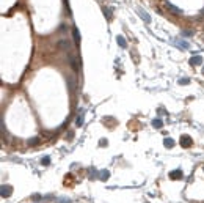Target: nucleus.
Wrapping results in <instances>:
<instances>
[{"instance_id": "1", "label": "nucleus", "mask_w": 204, "mask_h": 203, "mask_svg": "<svg viewBox=\"0 0 204 203\" xmlns=\"http://www.w3.org/2000/svg\"><path fill=\"white\" fill-rule=\"evenodd\" d=\"M68 63L71 65V68L77 72L79 69H80V58H79V55L77 54H72V52H69L68 54Z\"/></svg>"}, {"instance_id": "2", "label": "nucleus", "mask_w": 204, "mask_h": 203, "mask_svg": "<svg viewBox=\"0 0 204 203\" xmlns=\"http://www.w3.org/2000/svg\"><path fill=\"white\" fill-rule=\"evenodd\" d=\"M0 192H2V197H3V198H7V197H10V195L13 194V187H11L10 184H2Z\"/></svg>"}, {"instance_id": "3", "label": "nucleus", "mask_w": 204, "mask_h": 203, "mask_svg": "<svg viewBox=\"0 0 204 203\" xmlns=\"http://www.w3.org/2000/svg\"><path fill=\"white\" fill-rule=\"evenodd\" d=\"M192 143H193V140H192L190 136H182V137H181V145H182L184 148H190Z\"/></svg>"}, {"instance_id": "4", "label": "nucleus", "mask_w": 204, "mask_h": 203, "mask_svg": "<svg viewBox=\"0 0 204 203\" xmlns=\"http://www.w3.org/2000/svg\"><path fill=\"white\" fill-rule=\"evenodd\" d=\"M173 44H174V46H177L179 49H184V50L190 47V44H188L187 41H184V39H174V41H173Z\"/></svg>"}, {"instance_id": "5", "label": "nucleus", "mask_w": 204, "mask_h": 203, "mask_svg": "<svg viewBox=\"0 0 204 203\" xmlns=\"http://www.w3.org/2000/svg\"><path fill=\"white\" fill-rule=\"evenodd\" d=\"M166 8L171 11V13H174V14H184V11L181 10V8H177L176 5H173L171 2H166Z\"/></svg>"}, {"instance_id": "6", "label": "nucleus", "mask_w": 204, "mask_h": 203, "mask_svg": "<svg viewBox=\"0 0 204 203\" xmlns=\"http://www.w3.org/2000/svg\"><path fill=\"white\" fill-rule=\"evenodd\" d=\"M57 46H58V49H61V50H68V49L71 47V41H68V39H60V41L57 43Z\"/></svg>"}, {"instance_id": "7", "label": "nucleus", "mask_w": 204, "mask_h": 203, "mask_svg": "<svg viewBox=\"0 0 204 203\" xmlns=\"http://www.w3.org/2000/svg\"><path fill=\"white\" fill-rule=\"evenodd\" d=\"M137 13H138V14H140V16H141V19H143V21H144V22H148V24H149V22H151V16H149V14H148V13H146V11H143V10H141V8H138V10H137Z\"/></svg>"}, {"instance_id": "8", "label": "nucleus", "mask_w": 204, "mask_h": 203, "mask_svg": "<svg viewBox=\"0 0 204 203\" xmlns=\"http://www.w3.org/2000/svg\"><path fill=\"white\" fill-rule=\"evenodd\" d=\"M201 63H202V57L201 55H193L190 58V65L192 66H196V65H201Z\"/></svg>"}, {"instance_id": "9", "label": "nucleus", "mask_w": 204, "mask_h": 203, "mask_svg": "<svg viewBox=\"0 0 204 203\" xmlns=\"http://www.w3.org/2000/svg\"><path fill=\"white\" fill-rule=\"evenodd\" d=\"M182 176H184V175H182L181 170H173V172L170 173V178H171V180H181Z\"/></svg>"}, {"instance_id": "10", "label": "nucleus", "mask_w": 204, "mask_h": 203, "mask_svg": "<svg viewBox=\"0 0 204 203\" xmlns=\"http://www.w3.org/2000/svg\"><path fill=\"white\" fill-rule=\"evenodd\" d=\"M72 36H74V43L75 44H80V33H79V29H72Z\"/></svg>"}, {"instance_id": "11", "label": "nucleus", "mask_w": 204, "mask_h": 203, "mask_svg": "<svg viewBox=\"0 0 204 203\" xmlns=\"http://www.w3.org/2000/svg\"><path fill=\"white\" fill-rule=\"evenodd\" d=\"M116 43H118V44H119V46H121L122 49H126V47H127L126 38H124V36H121V35H118V36H116Z\"/></svg>"}, {"instance_id": "12", "label": "nucleus", "mask_w": 204, "mask_h": 203, "mask_svg": "<svg viewBox=\"0 0 204 203\" xmlns=\"http://www.w3.org/2000/svg\"><path fill=\"white\" fill-rule=\"evenodd\" d=\"M68 87H69V90H75V87H77V85H75V77H68Z\"/></svg>"}, {"instance_id": "13", "label": "nucleus", "mask_w": 204, "mask_h": 203, "mask_svg": "<svg viewBox=\"0 0 204 203\" xmlns=\"http://www.w3.org/2000/svg\"><path fill=\"white\" fill-rule=\"evenodd\" d=\"M152 126H154L156 129H160L162 126H163V121L160 118H156V120H152Z\"/></svg>"}, {"instance_id": "14", "label": "nucleus", "mask_w": 204, "mask_h": 203, "mask_svg": "<svg viewBox=\"0 0 204 203\" xmlns=\"http://www.w3.org/2000/svg\"><path fill=\"white\" fill-rule=\"evenodd\" d=\"M163 145H165L166 148H173V146H174V140L170 139V137H166V139L163 140Z\"/></svg>"}, {"instance_id": "15", "label": "nucleus", "mask_w": 204, "mask_h": 203, "mask_svg": "<svg viewBox=\"0 0 204 203\" xmlns=\"http://www.w3.org/2000/svg\"><path fill=\"white\" fill-rule=\"evenodd\" d=\"M109 176H110V172H109V170H102V172H100V175H99V178H100L102 181H105V180L109 178Z\"/></svg>"}, {"instance_id": "16", "label": "nucleus", "mask_w": 204, "mask_h": 203, "mask_svg": "<svg viewBox=\"0 0 204 203\" xmlns=\"http://www.w3.org/2000/svg\"><path fill=\"white\" fill-rule=\"evenodd\" d=\"M75 124H77V126H82V124H83V112L79 113L77 120H75Z\"/></svg>"}, {"instance_id": "17", "label": "nucleus", "mask_w": 204, "mask_h": 203, "mask_svg": "<svg viewBox=\"0 0 204 203\" xmlns=\"http://www.w3.org/2000/svg\"><path fill=\"white\" fill-rule=\"evenodd\" d=\"M38 143H39V139H38V137L29 139V145H32V146H33V145H38Z\"/></svg>"}, {"instance_id": "18", "label": "nucleus", "mask_w": 204, "mask_h": 203, "mask_svg": "<svg viewBox=\"0 0 204 203\" xmlns=\"http://www.w3.org/2000/svg\"><path fill=\"white\" fill-rule=\"evenodd\" d=\"M41 164H42V165H49V164H50V158H49V156H44L42 161H41Z\"/></svg>"}, {"instance_id": "19", "label": "nucleus", "mask_w": 204, "mask_h": 203, "mask_svg": "<svg viewBox=\"0 0 204 203\" xmlns=\"http://www.w3.org/2000/svg\"><path fill=\"white\" fill-rule=\"evenodd\" d=\"M188 82H190V79H188V77H184V79H179V84H181V85H187Z\"/></svg>"}, {"instance_id": "20", "label": "nucleus", "mask_w": 204, "mask_h": 203, "mask_svg": "<svg viewBox=\"0 0 204 203\" xmlns=\"http://www.w3.org/2000/svg\"><path fill=\"white\" fill-rule=\"evenodd\" d=\"M58 203H71V200H68V198H58Z\"/></svg>"}, {"instance_id": "21", "label": "nucleus", "mask_w": 204, "mask_h": 203, "mask_svg": "<svg viewBox=\"0 0 204 203\" xmlns=\"http://www.w3.org/2000/svg\"><path fill=\"white\" fill-rule=\"evenodd\" d=\"M99 145H100V146H105V145H107V140H105V139H100Z\"/></svg>"}, {"instance_id": "22", "label": "nucleus", "mask_w": 204, "mask_h": 203, "mask_svg": "<svg viewBox=\"0 0 204 203\" xmlns=\"http://www.w3.org/2000/svg\"><path fill=\"white\" fill-rule=\"evenodd\" d=\"M192 33H193V32L187 30V32H182V36H192Z\"/></svg>"}, {"instance_id": "23", "label": "nucleus", "mask_w": 204, "mask_h": 203, "mask_svg": "<svg viewBox=\"0 0 204 203\" xmlns=\"http://www.w3.org/2000/svg\"><path fill=\"white\" fill-rule=\"evenodd\" d=\"M32 198H33V200H35V201H38V200H39V198H41V195H39V194H35V195H33V197H32Z\"/></svg>"}, {"instance_id": "24", "label": "nucleus", "mask_w": 204, "mask_h": 203, "mask_svg": "<svg viewBox=\"0 0 204 203\" xmlns=\"http://www.w3.org/2000/svg\"><path fill=\"white\" fill-rule=\"evenodd\" d=\"M199 16H201V17H204V8L201 10V13H199Z\"/></svg>"}, {"instance_id": "25", "label": "nucleus", "mask_w": 204, "mask_h": 203, "mask_svg": "<svg viewBox=\"0 0 204 203\" xmlns=\"http://www.w3.org/2000/svg\"><path fill=\"white\" fill-rule=\"evenodd\" d=\"M202 74H204V68H202Z\"/></svg>"}]
</instances>
